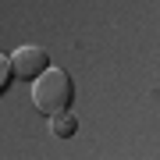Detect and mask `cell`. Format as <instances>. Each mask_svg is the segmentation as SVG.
Wrapping results in <instances>:
<instances>
[{
	"instance_id": "6da1fadb",
	"label": "cell",
	"mask_w": 160,
	"mask_h": 160,
	"mask_svg": "<svg viewBox=\"0 0 160 160\" xmlns=\"http://www.w3.org/2000/svg\"><path fill=\"white\" fill-rule=\"evenodd\" d=\"M32 103L36 110H43L46 118H57V114H68L71 103H75V82L64 68H50L46 75L32 82Z\"/></svg>"
},
{
	"instance_id": "7a4b0ae2",
	"label": "cell",
	"mask_w": 160,
	"mask_h": 160,
	"mask_svg": "<svg viewBox=\"0 0 160 160\" xmlns=\"http://www.w3.org/2000/svg\"><path fill=\"white\" fill-rule=\"evenodd\" d=\"M11 61H14L18 78H25V82H36L39 75L50 71V53H46L43 46H18Z\"/></svg>"
},
{
	"instance_id": "3957f363",
	"label": "cell",
	"mask_w": 160,
	"mask_h": 160,
	"mask_svg": "<svg viewBox=\"0 0 160 160\" xmlns=\"http://www.w3.org/2000/svg\"><path fill=\"white\" fill-rule=\"evenodd\" d=\"M50 132L57 139H71L75 132H78V121H75L71 110H68V114H57V118H50Z\"/></svg>"
},
{
	"instance_id": "277c9868",
	"label": "cell",
	"mask_w": 160,
	"mask_h": 160,
	"mask_svg": "<svg viewBox=\"0 0 160 160\" xmlns=\"http://www.w3.org/2000/svg\"><path fill=\"white\" fill-rule=\"evenodd\" d=\"M14 78H18V71H14V61L4 53V57H0V92H7V89H11V82H14Z\"/></svg>"
}]
</instances>
